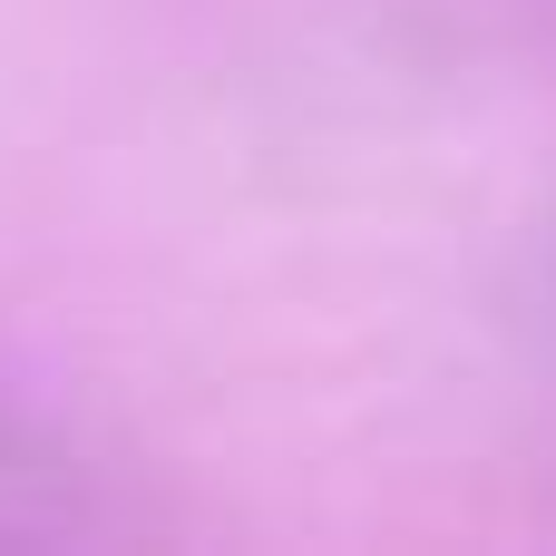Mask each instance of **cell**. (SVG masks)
I'll use <instances>...</instances> for the list:
<instances>
[{
  "instance_id": "1",
  "label": "cell",
  "mask_w": 556,
  "mask_h": 556,
  "mask_svg": "<svg viewBox=\"0 0 556 556\" xmlns=\"http://www.w3.org/2000/svg\"><path fill=\"white\" fill-rule=\"evenodd\" d=\"M117 518V479L98 450L49 420L20 381H0V547H49V538H98Z\"/></svg>"
},
{
  "instance_id": "2",
  "label": "cell",
  "mask_w": 556,
  "mask_h": 556,
  "mask_svg": "<svg viewBox=\"0 0 556 556\" xmlns=\"http://www.w3.org/2000/svg\"><path fill=\"white\" fill-rule=\"evenodd\" d=\"M547 293H556V283H547Z\"/></svg>"
}]
</instances>
